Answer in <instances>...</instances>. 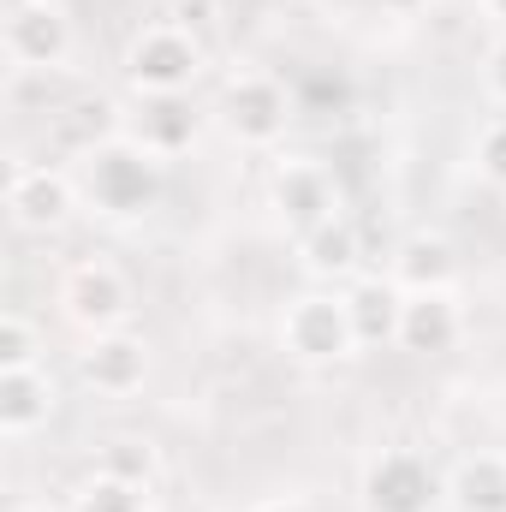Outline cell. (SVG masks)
<instances>
[{
  "label": "cell",
  "instance_id": "9a60e30c",
  "mask_svg": "<svg viewBox=\"0 0 506 512\" xmlns=\"http://www.w3.org/2000/svg\"><path fill=\"white\" fill-rule=\"evenodd\" d=\"M453 501L465 512H506V459H495V453L465 459L453 477Z\"/></svg>",
  "mask_w": 506,
  "mask_h": 512
},
{
  "label": "cell",
  "instance_id": "30bf717a",
  "mask_svg": "<svg viewBox=\"0 0 506 512\" xmlns=\"http://www.w3.org/2000/svg\"><path fill=\"white\" fill-rule=\"evenodd\" d=\"M143 370H149V352L131 334H96V346L78 358V376L96 393H131L143 387Z\"/></svg>",
  "mask_w": 506,
  "mask_h": 512
},
{
  "label": "cell",
  "instance_id": "277c9868",
  "mask_svg": "<svg viewBox=\"0 0 506 512\" xmlns=\"http://www.w3.org/2000/svg\"><path fill=\"white\" fill-rule=\"evenodd\" d=\"M60 304H66V316H72L78 328L114 334L131 310V286L114 262H78V268L66 274V286H60Z\"/></svg>",
  "mask_w": 506,
  "mask_h": 512
},
{
  "label": "cell",
  "instance_id": "d4e9b609",
  "mask_svg": "<svg viewBox=\"0 0 506 512\" xmlns=\"http://www.w3.org/2000/svg\"><path fill=\"white\" fill-rule=\"evenodd\" d=\"M489 12H495V18H506V0H489Z\"/></svg>",
  "mask_w": 506,
  "mask_h": 512
},
{
  "label": "cell",
  "instance_id": "7a4b0ae2",
  "mask_svg": "<svg viewBox=\"0 0 506 512\" xmlns=\"http://www.w3.org/2000/svg\"><path fill=\"white\" fill-rule=\"evenodd\" d=\"M203 66V48L191 42L185 24H149L137 42L126 48V72L143 96H167V90H185Z\"/></svg>",
  "mask_w": 506,
  "mask_h": 512
},
{
  "label": "cell",
  "instance_id": "3957f363",
  "mask_svg": "<svg viewBox=\"0 0 506 512\" xmlns=\"http://www.w3.org/2000/svg\"><path fill=\"white\" fill-rule=\"evenodd\" d=\"M352 346H358V334H352L346 298L310 292V298H298V304L286 310V352H298L304 364H334V358H346Z\"/></svg>",
  "mask_w": 506,
  "mask_h": 512
},
{
  "label": "cell",
  "instance_id": "d6986e66",
  "mask_svg": "<svg viewBox=\"0 0 506 512\" xmlns=\"http://www.w3.org/2000/svg\"><path fill=\"white\" fill-rule=\"evenodd\" d=\"M102 471H108V477H120V483H137V489H143V483L155 477V453H149L143 441H108V447H102Z\"/></svg>",
  "mask_w": 506,
  "mask_h": 512
},
{
  "label": "cell",
  "instance_id": "44dd1931",
  "mask_svg": "<svg viewBox=\"0 0 506 512\" xmlns=\"http://www.w3.org/2000/svg\"><path fill=\"white\" fill-rule=\"evenodd\" d=\"M477 161H483V173H489L495 185H506V120H495V126L483 131V143H477Z\"/></svg>",
  "mask_w": 506,
  "mask_h": 512
},
{
  "label": "cell",
  "instance_id": "7402d4cb",
  "mask_svg": "<svg viewBox=\"0 0 506 512\" xmlns=\"http://www.w3.org/2000/svg\"><path fill=\"white\" fill-rule=\"evenodd\" d=\"M489 78H495V96L506 102V42L495 48V60H489Z\"/></svg>",
  "mask_w": 506,
  "mask_h": 512
},
{
  "label": "cell",
  "instance_id": "9c48e42d",
  "mask_svg": "<svg viewBox=\"0 0 506 512\" xmlns=\"http://www.w3.org/2000/svg\"><path fill=\"white\" fill-rule=\"evenodd\" d=\"M274 203H280V215H286L298 233H310V227L334 221V179H328L316 161H286V167L274 173Z\"/></svg>",
  "mask_w": 506,
  "mask_h": 512
},
{
  "label": "cell",
  "instance_id": "7c38bea8",
  "mask_svg": "<svg viewBox=\"0 0 506 512\" xmlns=\"http://www.w3.org/2000/svg\"><path fill=\"white\" fill-rule=\"evenodd\" d=\"M137 143L149 155H179L191 149L197 137V108L185 102V90H167V96H143V114H137Z\"/></svg>",
  "mask_w": 506,
  "mask_h": 512
},
{
  "label": "cell",
  "instance_id": "8992f818",
  "mask_svg": "<svg viewBox=\"0 0 506 512\" xmlns=\"http://www.w3.org/2000/svg\"><path fill=\"white\" fill-rule=\"evenodd\" d=\"M72 48V24L54 0H12L6 12V54L18 66H60Z\"/></svg>",
  "mask_w": 506,
  "mask_h": 512
},
{
  "label": "cell",
  "instance_id": "2e32d148",
  "mask_svg": "<svg viewBox=\"0 0 506 512\" xmlns=\"http://www.w3.org/2000/svg\"><path fill=\"white\" fill-rule=\"evenodd\" d=\"M453 245L447 239H411L405 251H399V280L411 286V292H447V280H453Z\"/></svg>",
  "mask_w": 506,
  "mask_h": 512
},
{
  "label": "cell",
  "instance_id": "e0dca14e",
  "mask_svg": "<svg viewBox=\"0 0 506 512\" xmlns=\"http://www.w3.org/2000/svg\"><path fill=\"white\" fill-rule=\"evenodd\" d=\"M304 256H310L316 274H346V268L358 262V227H352L346 215L310 227V233H304Z\"/></svg>",
  "mask_w": 506,
  "mask_h": 512
},
{
  "label": "cell",
  "instance_id": "ac0fdd59",
  "mask_svg": "<svg viewBox=\"0 0 506 512\" xmlns=\"http://www.w3.org/2000/svg\"><path fill=\"white\" fill-rule=\"evenodd\" d=\"M78 512H143V489L108 477V471H96V477L78 489Z\"/></svg>",
  "mask_w": 506,
  "mask_h": 512
},
{
  "label": "cell",
  "instance_id": "603a6c76",
  "mask_svg": "<svg viewBox=\"0 0 506 512\" xmlns=\"http://www.w3.org/2000/svg\"><path fill=\"white\" fill-rule=\"evenodd\" d=\"M268 512H316V507H304V501H280V507H268Z\"/></svg>",
  "mask_w": 506,
  "mask_h": 512
},
{
  "label": "cell",
  "instance_id": "5b68a950",
  "mask_svg": "<svg viewBox=\"0 0 506 512\" xmlns=\"http://www.w3.org/2000/svg\"><path fill=\"white\" fill-rule=\"evenodd\" d=\"M441 501V477L417 453H381L364 477V507L370 512H429Z\"/></svg>",
  "mask_w": 506,
  "mask_h": 512
},
{
  "label": "cell",
  "instance_id": "6da1fadb",
  "mask_svg": "<svg viewBox=\"0 0 506 512\" xmlns=\"http://www.w3.org/2000/svg\"><path fill=\"white\" fill-rule=\"evenodd\" d=\"M84 197L102 215H143L161 197V161L143 143H90L84 149Z\"/></svg>",
  "mask_w": 506,
  "mask_h": 512
},
{
  "label": "cell",
  "instance_id": "484cf974",
  "mask_svg": "<svg viewBox=\"0 0 506 512\" xmlns=\"http://www.w3.org/2000/svg\"><path fill=\"white\" fill-rule=\"evenodd\" d=\"M36 512H48V507H36Z\"/></svg>",
  "mask_w": 506,
  "mask_h": 512
},
{
  "label": "cell",
  "instance_id": "ba28073f",
  "mask_svg": "<svg viewBox=\"0 0 506 512\" xmlns=\"http://www.w3.org/2000/svg\"><path fill=\"white\" fill-rule=\"evenodd\" d=\"M6 209H12L18 227H60L72 215V185L54 167H12Z\"/></svg>",
  "mask_w": 506,
  "mask_h": 512
},
{
  "label": "cell",
  "instance_id": "5bb4252c",
  "mask_svg": "<svg viewBox=\"0 0 506 512\" xmlns=\"http://www.w3.org/2000/svg\"><path fill=\"white\" fill-rule=\"evenodd\" d=\"M346 310H352V334H358V346H387V340H399V316H405V304H399V292H393L387 280H364V286H352Z\"/></svg>",
  "mask_w": 506,
  "mask_h": 512
},
{
  "label": "cell",
  "instance_id": "52a82bcc",
  "mask_svg": "<svg viewBox=\"0 0 506 512\" xmlns=\"http://www.w3.org/2000/svg\"><path fill=\"white\" fill-rule=\"evenodd\" d=\"M221 114H227L233 137H245V143H274V137L286 131V120H292V102H286V90H280L274 78L245 72V78L227 84Z\"/></svg>",
  "mask_w": 506,
  "mask_h": 512
},
{
  "label": "cell",
  "instance_id": "ffe728a7",
  "mask_svg": "<svg viewBox=\"0 0 506 512\" xmlns=\"http://www.w3.org/2000/svg\"><path fill=\"white\" fill-rule=\"evenodd\" d=\"M36 352H42L36 328L24 316H0V370H36Z\"/></svg>",
  "mask_w": 506,
  "mask_h": 512
},
{
  "label": "cell",
  "instance_id": "8fae6325",
  "mask_svg": "<svg viewBox=\"0 0 506 512\" xmlns=\"http://www.w3.org/2000/svg\"><path fill=\"white\" fill-rule=\"evenodd\" d=\"M399 346L423 352V358L453 352L459 346V310H453V298L447 292H417L405 304V316H399Z\"/></svg>",
  "mask_w": 506,
  "mask_h": 512
},
{
  "label": "cell",
  "instance_id": "cb8c5ba5",
  "mask_svg": "<svg viewBox=\"0 0 506 512\" xmlns=\"http://www.w3.org/2000/svg\"><path fill=\"white\" fill-rule=\"evenodd\" d=\"M381 6H393V12H411V6H423V0H381Z\"/></svg>",
  "mask_w": 506,
  "mask_h": 512
},
{
  "label": "cell",
  "instance_id": "4fadbf2b",
  "mask_svg": "<svg viewBox=\"0 0 506 512\" xmlns=\"http://www.w3.org/2000/svg\"><path fill=\"white\" fill-rule=\"evenodd\" d=\"M54 411V387L36 370H0V429L6 435H30L36 423H48Z\"/></svg>",
  "mask_w": 506,
  "mask_h": 512
}]
</instances>
